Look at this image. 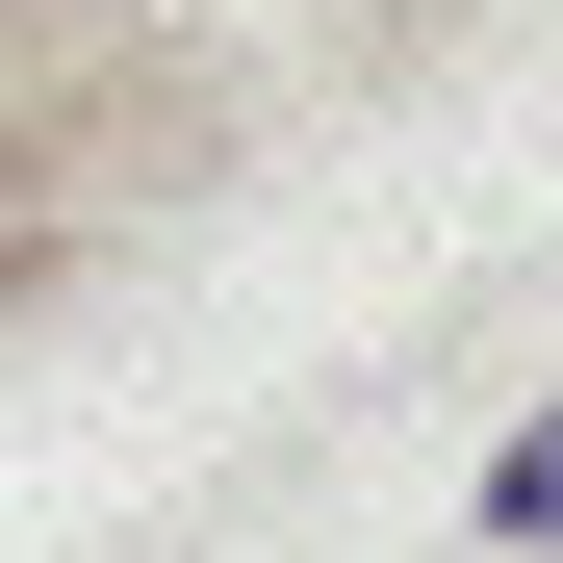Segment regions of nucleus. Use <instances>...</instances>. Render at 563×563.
<instances>
[{
  "label": "nucleus",
  "mask_w": 563,
  "mask_h": 563,
  "mask_svg": "<svg viewBox=\"0 0 563 563\" xmlns=\"http://www.w3.org/2000/svg\"><path fill=\"white\" fill-rule=\"evenodd\" d=\"M487 512H512V538H563V410L512 435V487H487Z\"/></svg>",
  "instance_id": "nucleus-1"
}]
</instances>
